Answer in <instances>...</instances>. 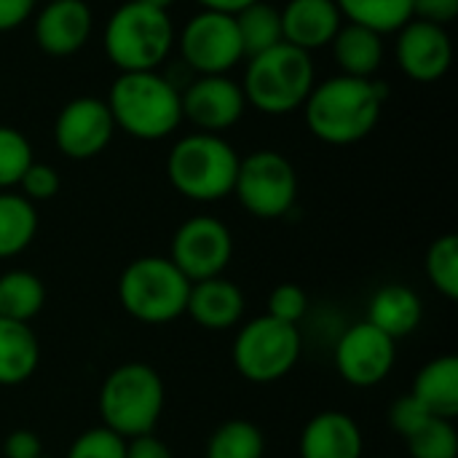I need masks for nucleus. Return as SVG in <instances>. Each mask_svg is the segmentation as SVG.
Listing matches in <instances>:
<instances>
[{
    "instance_id": "nucleus-1",
    "label": "nucleus",
    "mask_w": 458,
    "mask_h": 458,
    "mask_svg": "<svg viewBox=\"0 0 458 458\" xmlns=\"http://www.w3.org/2000/svg\"><path fill=\"white\" fill-rule=\"evenodd\" d=\"M389 89L376 78L333 75L314 83L303 102L309 131L327 145H354L365 140L381 118Z\"/></svg>"
},
{
    "instance_id": "nucleus-2",
    "label": "nucleus",
    "mask_w": 458,
    "mask_h": 458,
    "mask_svg": "<svg viewBox=\"0 0 458 458\" xmlns=\"http://www.w3.org/2000/svg\"><path fill=\"white\" fill-rule=\"evenodd\" d=\"M105 102L115 129L142 142L164 140L182 123L180 91L158 70L121 72L113 81Z\"/></svg>"
},
{
    "instance_id": "nucleus-3",
    "label": "nucleus",
    "mask_w": 458,
    "mask_h": 458,
    "mask_svg": "<svg viewBox=\"0 0 458 458\" xmlns=\"http://www.w3.org/2000/svg\"><path fill=\"white\" fill-rule=\"evenodd\" d=\"M242 156L223 134L193 131L180 137L166 156L172 188L199 204H215L233 193Z\"/></svg>"
},
{
    "instance_id": "nucleus-4",
    "label": "nucleus",
    "mask_w": 458,
    "mask_h": 458,
    "mask_svg": "<svg viewBox=\"0 0 458 458\" xmlns=\"http://www.w3.org/2000/svg\"><path fill=\"white\" fill-rule=\"evenodd\" d=\"M314 83L317 72L311 54L282 40L268 51L247 56L242 91L247 105L258 113L287 115L303 107Z\"/></svg>"
},
{
    "instance_id": "nucleus-5",
    "label": "nucleus",
    "mask_w": 458,
    "mask_h": 458,
    "mask_svg": "<svg viewBox=\"0 0 458 458\" xmlns=\"http://www.w3.org/2000/svg\"><path fill=\"white\" fill-rule=\"evenodd\" d=\"M166 403L164 378L148 362H123L113 368L99 386L102 427L113 429L123 440L150 435L161 421Z\"/></svg>"
},
{
    "instance_id": "nucleus-6",
    "label": "nucleus",
    "mask_w": 458,
    "mask_h": 458,
    "mask_svg": "<svg viewBox=\"0 0 458 458\" xmlns=\"http://www.w3.org/2000/svg\"><path fill=\"white\" fill-rule=\"evenodd\" d=\"M174 46V24L169 11L126 0L118 5L102 32V48L121 72L158 70Z\"/></svg>"
},
{
    "instance_id": "nucleus-7",
    "label": "nucleus",
    "mask_w": 458,
    "mask_h": 458,
    "mask_svg": "<svg viewBox=\"0 0 458 458\" xmlns=\"http://www.w3.org/2000/svg\"><path fill=\"white\" fill-rule=\"evenodd\" d=\"M191 279L164 255L131 260L118 279L121 309L142 325H169L185 317Z\"/></svg>"
},
{
    "instance_id": "nucleus-8",
    "label": "nucleus",
    "mask_w": 458,
    "mask_h": 458,
    "mask_svg": "<svg viewBox=\"0 0 458 458\" xmlns=\"http://www.w3.org/2000/svg\"><path fill=\"white\" fill-rule=\"evenodd\" d=\"M303 354L298 325L279 322L268 314L239 325L231 360L236 373L250 384H276L287 378Z\"/></svg>"
},
{
    "instance_id": "nucleus-9",
    "label": "nucleus",
    "mask_w": 458,
    "mask_h": 458,
    "mask_svg": "<svg viewBox=\"0 0 458 458\" xmlns=\"http://www.w3.org/2000/svg\"><path fill=\"white\" fill-rule=\"evenodd\" d=\"M231 196H236L252 217H287L298 201V174L293 161L276 150H255L244 156Z\"/></svg>"
},
{
    "instance_id": "nucleus-10",
    "label": "nucleus",
    "mask_w": 458,
    "mask_h": 458,
    "mask_svg": "<svg viewBox=\"0 0 458 458\" xmlns=\"http://www.w3.org/2000/svg\"><path fill=\"white\" fill-rule=\"evenodd\" d=\"M180 62L193 75H228L242 59L236 16L220 11H199L180 30Z\"/></svg>"
},
{
    "instance_id": "nucleus-11",
    "label": "nucleus",
    "mask_w": 458,
    "mask_h": 458,
    "mask_svg": "<svg viewBox=\"0 0 458 458\" xmlns=\"http://www.w3.org/2000/svg\"><path fill=\"white\" fill-rule=\"evenodd\" d=\"M166 258L191 282L223 276L233 258L231 228L215 215H193L177 225Z\"/></svg>"
},
{
    "instance_id": "nucleus-12",
    "label": "nucleus",
    "mask_w": 458,
    "mask_h": 458,
    "mask_svg": "<svg viewBox=\"0 0 458 458\" xmlns=\"http://www.w3.org/2000/svg\"><path fill=\"white\" fill-rule=\"evenodd\" d=\"M333 365L349 386H378L397 365V341L362 319L341 333L333 349Z\"/></svg>"
},
{
    "instance_id": "nucleus-13",
    "label": "nucleus",
    "mask_w": 458,
    "mask_h": 458,
    "mask_svg": "<svg viewBox=\"0 0 458 458\" xmlns=\"http://www.w3.org/2000/svg\"><path fill=\"white\" fill-rule=\"evenodd\" d=\"M115 134L110 107L99 97L70 99L54 121V142L62 156L72 161H89L99 156Z\"/></svg>"
},
{
    "instance_id": "nucleus-14",
    "label": "nucleus",
    "mask_w": 458,
    "mask_h": 458,
    "mask_svg": "<svg viewBox=\"0 0 458 458\" xmlns=\"http://www.w3.org/2000/svg\"><path fill=\"white\" fill-rule=\"evenodd\" d=\"M182 121H191L196 131L223 134L239 123L247 99L242 83L228 75H196L182 91Z\"/></svg>"
},
{
    "instance_id": "nucleus-15",
    "label": "nucleus",
    "mask_w": 458,
    "mask_h": 458,
    "mask_svg": "<svg viewBox=\"0 0 458 458\" xmlns=\"http://www.w3.org/2000/svg\"><path fill=\"white\" fill-rule=\"evenodd\" d=\"M400 70L416 83H435L440 81L454 62V43L445 27L411 19L397 30L394 43Z\"/></svg>"
},
{
    "instance_id": "nucleus-16",
    "label": "nucleus",
    "mask_w": 458,
    "mask_h": 458,
    "mask_svg": "<svg viewBox=\"0 0 458 458\" xmlns=\"http://www.w3.org/2000/svg\"><path fill=\"white\" fill-rule=\"evenodd\" d=\"M94 30L91 8L83 0H51L46 3L32 24L35 43L48 56L78 54Z\"/></svg>"
},
{
    "instance_id": "nucleus-17",
    "label": "nucleus",
    "mask_w": 458,
    "mask_h": 458,
    "mask_svg": "<svg viewBox=\"0 0 458 458\" xmlns=\"http://www.w3.org/2000/svg\"><path fill=\"white\" fill-rule=\"evenodd\" d=\"M298 458H365L362 429L344 411H322L303 424Z\"/></svg>"
},
{
    "instance_id": "nucleus-18",
    "label": "nucleus",
    "mask_w": 458,
    "mask_h": 458,
    "mask_svg": "<svg viewBox=\"0 0 458 458\" xmlns=\"http://www.w3.org/2000/svg\"><path fill=\"white\" fill-rule=\"evenodd\" d=\"M247 309V298L242 287L225 276H212L201 282H191L185 314L209 333L233 330L242 325Z\"/></svg>"
},
{
    "instance_id": "nucleus-19",
    "label": "nucleus",
    "mask_w": 458,
    "mask_h": 458,
    "mask_svg": "<svg viewBox=\"0 0 458 458\" xmlns=\"http://www.w3.org/2000/svg\"><path fill=\"white\" fill-rule=\"evenodd\" d=\"M282 38L301 51H317L333 43L344 24L335 0H290L282 11Z\"/></svg>"
},
{
    "instance_id": "nucleus-20",
    "label": "nucleus",
    "mask_w": 458,
    "mask_h": 458,
    "mask_svg": "<svg viewBox=\"0 0 458 458\" xmlns=\"http://www.w3.org/2000/svg\"><path fill=\"white\" fill-rule=\"evenodd\" d=\"M421 317L424 303L416 290H411L408 284H384L373 293L365 322L378 327L392 341H400L419 330Z\"/></svg>"
},
{
    "instance_id": "nucleus-21",
    "label": "nucleus",
    "mask_w": 458,
    "mask_h": 458,
    "mask_svg": "<svg viewBox=\"0 0 458 458\" xmlns=\"http://www.w3.org/2000/svg\"><path fill=\"white\" fill-rule=\"evenodd\" d=\"M411 394L435 416L454 421L458 416V360L443 354L429 360L413 378Z\"/></svg>"
},
{
    "instance_id": "nucleus-22",
    "label": "nucleus",
    "mask_w": 458,
    "mask_h": 458,
    "mask_svg": "<svg viewBox=\"0 0 458 458\" xmlns=\"http://www.w3.org/2000/svg\"><path fill=\"white\" fill-rule=\"evenodd\" d=\"M330 46L341 75L373 78L384 64V35L362 24H352V21L341 24Z\"/></svg>"
},
{
    "instance_id": "nucleus-23",
    "label": "nucleus",
    "mask_w": 458,
    "mask_h": 458,
    "mask_svg": "<svg viewBox=\"0 0 458 458\" xmlns=\"http://www.w3.org/2000/svg\"><path fill=\"white\" fill-rule=\"evenodd\" d=\"M40 365V344L27 322L0 317V386H21Z\"/></svg>"
},
{
    "instance_id": "nucleus-24",
    "label": "nucleus",
    "mask_w": 458,
    "mask_h": 458,
    "mask_svg": "<svg viewBox=\"0 0 458 458\" xmlns=\"http://www.w3.org/2000/svg\"><path fill=\"white\" fill-rule=\"evenodd\" d=\"M38 233V209L16 191H0V260L21 255Z\"/></svg>"
},
{
    "instance_id": "nucleus-25",
    "label": "nucleus",
    "mask_w": 458,
    "mask_h": 458,
    "mask_svg": "<svg viewBox=\"0 0 458 458\" xmlns=\"http://www.w3.org/2000/svg\"><path fill=\"white\" fill-rule=\"evenodd\" d=\"M46 306V284L24 268L0 274V317L11 322H32Z\"/></svg>"
},
{
    "instance_id": "nucleus-26",
    "label": "nucleus",
    "mask_w": 458,
    "mask_h": 458,
    "mask_svg": "<svg viewBox=\"0 0 458 458\" xmlns=\"http://www.w3.org/2000/svg\"><path fill=\"white\" fill-rule=\"evenodd\" d=\"M341 16L378 35H392L413 19V0H335Z\"/></svg>"
},
{
    "instance_id": "nucleus-27",
    "label": "nucleus",
    "mask_w": 458,
    "mask_h": 458,
    "mask_svg": "<svg viewBox=\"0 0 458 458\" xmlns=\"http://www.w3.org/2000/svg\"><path fill=\"white\" fill-rule=\"evenodd\" d=\"M236 16V27H239V38H242V46H244V59L247 56H255L260 51H268L274 48L276 43H282V16H279V8L263 3V0H255L252 5L242 8Z\"/></svg>"
},
{
    "instance_id": "nucleus-28",
    "label": "nucleus",
    "mask_w": 458,
    "mask_h": 458,
    "mask_svg": "<svg viewBox=\"0 0 458 458\" xmlns=\"http://www.w3.org/2000/svg\"><path fill=\"white\" fill-rule=\"evenodd\" d=\"M266 435L247 419H231L220 424L207 440V458H263Z\"/></svg>"
},
{
    "instance_id": "nucleus-29",
    "label": "nucleus",
    "mask_w": 458,
    "mask_h": 458,
    "mask_svg": "<svg viewBox=\"0 0 458 458\" xmlns=\"http://www.w3.org/2000/svg\"><path fill=\"white\" fill-rule=\"evenodd\" d=\"M424 271L429 284L448 301L458 298V236H437L424 258Z\"/></svg>"
},
{
    "instance_id": "nucleus-30",
    "label": "nucleus",
    "mask_w": 458,
    "mask_h": 458,
    "mask_svg": "<svg viewBox=\"0 0 458 458\" xmlns=\"http://www.w3.org/2000/svg\"><path fill=\"white\" fill-rule=\"evenodd\" d=\"M405 445L411 458H458V432L448 419H429Z\"/></svg>"
},
{
    "instance_id": "nucleus-31",
    "label": "nucleus",
    "mask_w": 458,
    "mask_h": 458,
    "mask_svg": "<svg viewBox=\"0 0 458 458\" xmlns=\"http://www.w3.org/2000/svg\"><path fill=\"white\" fill-rule=\"evenodd\" d=\"M32 161L30 140L13 126H0V191L16 188Z\"/></svg>"
},
{
    "instance_id": "nucleus-32",
    "label": "nucleus",
    "mask_w": 458,
    "mask_h": 458,
    "mask_svg": "<svg viewBox=\"0 0 458 458\" xmlns=\"http://www.w3.org/2000/svg\"><path fill=\"white\" fill-rule=\"evenodd\" d=\"M64 458H126V440L99 424L81 432L70 443Z\"/></svg>"
},
{
    "instance_id": "nucleus-33",
    "label": "nucleus",
    "mask_w": 458,
    "mask_h": 458,
    "mask_svg": "<svg viewBox=\"0 0 458 458\" xmlns=\"http://www.w3.org/2000/svg\"><path fill=\"white\" fill-rule=\"evenodd\" d=\"M268 317L287 322V325H298L306 314H309V295L301 284L295 282H284L279 287H274V293L268 295Z\"/></svg>"
},
{
    "instance_id": "nucleus-34",
    "label": "nucleus",
    "mask_w": 458,
    "mask_h": 458,
    "mask_svg": "<svg viewBox=\"0 0 458 458\" xmlns=\"http://www.w3.org/2000/svg\"><path fill=\"white\" fill-rule=\"evenodd\" d=\"M429 419H435V416H432L411 392L403 394V397H397V400L392 403V408H389V427H392L403 440L413 437Z\"/></svg>"
},
{
    "instance_id": "nucleus-35",
    "label": "nucleus",
    "mask_w": 458,
    "mask_h": 458,
    "mask_svg": "<svg viewBox=\"0 0 458 458\" xmlns=\"http://www.w3.org/2000/svg\"><path fill=\"white\" fill-rule=\"evenodd\" d=\"M59 185H62V180H59L56 169H51L48 164L32 161L30 169L21 174V180H19L16 188H19V193H21L27 201L38 204V201L54 199V196L59 193Z\"/></svg>"
},
{
    "instance_id": "nucleus-36",
    "label": "nucleus",
    "mask_w": 458,
    "mask_h": 458,
    "mask_svg": "<svg viewBox=\"0 0 458 458\" xmlns=\"http://www.w3.org/2000/svg\"><path fill=\"white\" fill-rule=\"evenodd\" d=\"M5 458H43V443L32 429H13L3 440Z\"/></svg>"
},
{
    "instance_id": "nucleus-37",
    "label": "nucleus",
    "mask_w": 458,
    "mask_h": 458,
    "mask_svg": "<svg viewBox=\"0 0 458 458\" xmlns=\"http://www.w3.org/2000/svg\"><path fill=\"white\" fill-rule=\"evenodd\" d=\"M458 16V0H413V19L448 27Z\"/></svg>"
},
{
    "instance_id": "nucleus-38",
    "label": "nucleus",
    "mask_w": 458,
    "mask_h": 458,
    "mask_svg": "<svg viewBox=\"0 0 458 458\" xmlns=\"http://www.w3.org/2000/svg\"><path fill=\"white\" fill-rule=\"evenodd\" d=\"M126 458H174V454L161 437L150 432V435L126 440Z\"/></svg>"
},
{
    "instance_id": "nucleus-39",
    "label": "nucleus",
    "mask_w": 458,
    "mask_h": 458,
    "mask_svg": "<svg viewBox=\"0 0 458 458\" xmlns=\"http://www.w3.org/2000/svg\"><path fill=\"white\" fill-rule=\"evenodd\" d=\"M35 3L38 0H0V32L21 27L32 16Z\"/></svg>"
},
{
    "instance_id": "nucleus-40",
    "label": "nucleus",
    "mask_w": 458,
    "mask_h": 458,
    "mask_svg": "<svg viewBox=\"0 0 458 458\" xmlns=\"http://www.w3.org/2000/svg\"><path fill=\"white\" fill-rule=\"evenodd\" d=\"M204 11H220V13H239L242 8L252 5L255 0H196Z\"/></svg>"
},
{
    "instance_id": "nucleus-41",
    "label": "nucleus",
    "mask_w": 458,
    "mask_h": 458,
    "mask_svg": "<svg viewBox=\"0 0 458 458\" xmlns=\"http://www.w3.org/2000/svg\"><path fill=\"white\" fill-rule=\"evenodd\" d=\"M137 3H145V5H153V8H161V11H169V5L174 0H137Z\"/></svg>"
},
{
    "instance_id": "nucleus-42",
    "label": "nucleus",
    "mask_w": 458,
    "mask_h": 458,
    "mask_svg": "<svg viewBox=\"0 0 458 458\" xmlns=\"http://www.w3.org/2000/svg\"><path fill=\"white\" fill-rule=\"evenodd\" d=\"M370 458H389V456H370Z\"/></svg>"
},
{
    "instance_id": "nucleus-43",
    "label": "nucleus",
    "mask_w": 458,
    "mask_h": 458,
    "mask_svg": "<svg viewBox=\"0 0 458 458\" xmlns=\"http://www.w3.org/2000/svg\"><path fill=\"white\" fill-rule=\"evenodd\" d=\"M46 3H51V0H46Z\"/></svg>"
},
{
    "instance_id": "nucleus-44",
    "label": "nucleus",
    "mask_w": 458,
    "mask_h": 458,
    "mask_svg": "<svg viewBox=\"0 0 458 458\" xmlns=\"http://www.w3.org/2000/svg\"><path fill=\"white\" fill-rule=\"evenodd\" d=\"M43 458H48V456H43Z\"/></svg>"
}]
</instances>
